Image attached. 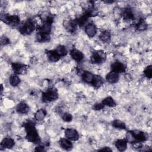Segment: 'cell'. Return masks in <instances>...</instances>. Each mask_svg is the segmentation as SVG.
Masks as SVG:
<instances>
[{
  "label": "cell",
  "mask_w": 152,
  "mask_h": 152,
  "mask_svg": "<svg viewBox=\"0 0 152 152\" xmlns=\"http://www.w3.org/2000/svg\"><path fill=\"white\" fill-rule=\"evenodd\" d=\"M44 147L43 146H41V145H39V146H37L36 148V151H44L45 149H44Z\"/></svg>",
  "instance_id": "cell-31"
},
{
  "label": "cell",
  "mask_w": 152,
  "mask_h": 152,
  "mask_svg": "<svg viewBox=\"0 0 152 152\" xmlns=\"http://www.w3.org/2000/svg\"><path fill=\"white\" fill-rule=\"evenodd\" d=\"M106 54L103 51L99 50L93 53L91 56V62L94 64H100L106 59Z\"/></svg>",
  "instance_id": "cell-5"
},
{
  "label": "cell",
  "mask_w": 152,
  "mask_h": 152,
  "mask_svg": "<svg viewBox=\"0 0 152 152\" xmlns=\"http://www.w3.org/2000/svg\"><path fill=\"white\" fill-rule=\"evenodd\" d=\"M34 125L35 124L32 121H27L24 123V126L26 132V138L31 142L38 143L40 141V138Z\"/></svg>",
  "instance_id": "cell-1"
},
{
  "label": "cell",
  "mask_w": 152,
  "mask_h": 152,
  "mask_svg": "<svg viewBox=\"0 0 152 152\" xmlns=\"http://www.w3.org/2000/svg\"><path fill=\"white\" fill-rule=\"evenodd\" d=\"M29 109L28 105L24 102H20L16 107L17 112L21 114H27L28 112Z\"/></svg>",
  "instance_id": "cell-13"
},
{
  "label": "cell",
  "mask_w": 152,
  "mask_h": 152,
  "mask_svg": "<svg viewBox=\"0 0 152 152\" xmlns=\"http://www.w3.org/2000/svg\"><path fill=\"white\" fill-rule=\"evenodd\" d=\"M119 79V75L118 73L111 71L106 76V80L110 84L116 83Z\"/></svg>",
  "instance_id": "cell-11"
},
{
  "label": "cell",
  "mask_w": 152,
  "mask_h": 152,
  "mask_svg": "<svg viewBox=\"0 0 152 152\" xmlns=\"http://www.w3.org/2000/svg\"><path fill=\"white\" fill-rule=\"evenodd\" d=\"M102 103L104 106H108V107H115L116 106L115 101L110 96H108V97H106V98H104L102 100Z\"/></svg>",
  "instance_id": "cell-23"
},
{
  "label": "cell",
  "mask_w": 152,
  "mask_h": 152,
  "mask_svg": "<svg viewBox=\"0 0 152 152\" xmlns=\"http://www.w3.org/2000/svg\"><path fill=\"white\" fill-rule=\"evenodd\" d=\"M104 107V106L102 104V103H97L94 105L93 109L96 110H100L103 109Z\"/></svg>",
  "instance_id": "cell-29"
},
{
  "label": "cell",
  "mask_w": 152,
  "mask_h": 152,
  "mask_svg": "<svg viewBox=\"0 0 152 152\" xmlns=\"http://www.w3.org/2000/svg\"><path fill=\"white\" fill-rule=\"evenodd\" d=\"M70 56L76 62H81L84 59L83 52L77 49H72L70 51Z\"/></svg>",
  "instance_id": "cell-10"
},
{
  "label": "cell",
  "mask_w": 152,
  "mask_h": 152,
  "mask_svg": "<svg viewBox=\"0 0 152 152\" xmlns=\"http://www.w3.org/2000/svg\"><path fill=\"white\" fill-rule=\"evenodd\" d=\"M1 19L4 23L12 26H17L20 23V18L17 15L1 14Z\"/></svg>",
  "instance_id": "cell-3"
},
{
  "label": "cell",
  "mask_w": 152,
  "mask_h": 152,
  "mask_svg": "<svg viewBox=\"0 0 152 152\" xmlns=\"http://www.w3.org/2000/svg\"><path fill=\"white\" fill-rule=\"evenodd\" d=\"M10 43V40L8 37L4 36V37L1 38V44L4 45H7Z\"/></svg>",
  "instance_id": "cell-30"
},
{
  "label": "cell",
  "mask_w": 152,
  "mask_h": 152,
  "mask_svg": "<svg viewBox=\"0 0 152 152\" xmlns=\"http://www.w3.org/2000/svg\"><path fill=\"white\" fill-rule=\"evenodd\" d=\"M55 50L56 52V53L61 56H65L67 54V49L65 46L64 45H59L58 46Z\"/></svg>",
  "instance_id": "cell-25"
},
{
  "label": "cell",
  "mask_w": 152,
  "mask_h": 152,
  "mask_svg": "<svg viewBox=\"0 0 152 152\" xmlns=\"http://www.w3.org/2000/svg\"><path fill=\"white\" fill-rule=\"evenodd\" d=\"M115 145L119 151H124L127 148V141L125 139H119L115 142Z\"/></svg>",
  "instance_id": "cell-16"
},
{
  "label": "cell",
  "mask_w": 152,
  "mask_h": 152,
  "mask_svg": "<svg viewBox=\"0 0 152 152\" xmlns=\"http://www.w3.org/2000/svg\"><path fill=\"white\" fill-rule=\"evenodd\" d=\"M64 134L66 138L72 141H77L79 138V134L77 131L74 128H69L65 129Z\"/></svg>",
  "instance_id": "cell-7"
},
{
  "label": "cell",
  "mask_w": 152,
  "mask_h": 152,
  "mask_svg": "<svg viewBox=\"0 0 152 152\" xmlns=\"http://www.w3.org/2000/svg\"><path fill=\"white\" fill-rule=\"evenodd\" d=\"M94 87L99 88L103 84V78L100 75H94L93 80L91 83Z\"/></svg>",
  "instance_id": "cell-20"
},
{
  "label": "cell",
  "mask_w": 152,
  "mask_h": 152,
  "mask_svg": "<svg viewBox=\"0 0 152 152\" xmlns=\"http://www.w3.org/2000/svg\"><path fill=\"white\" fill-rule=\"evenodd\" d=\"M112 126L116 129H124L126 128L125 124L119 119H115L112 122Z\"/></svg>",
  "instance_id": "cell-24"
},
{
  "label": "cell",
  "mask_w": 152,
  "mask_h": 152,
  "mask_svg": "<svg viewBox=\"0 0 152 152\" xmlns=\"http://www.w3.org/2000/svg\"><path fill=\"white\" fill-rule=\"evenodd\" d=\"M110 68H111L112 71L116 72L118 74L125 72V71L126 69V66H125V65L123 63H122L121 62H119V61L113 62L111 65Z\"/></svg>",
  "instance_id": "cell-8"
},
{
  "label": "cell",
  "mask_w": 152,
  "mask_h": 152,
  "mask_svg": "<svg viewBox=\"0 0 152 152\" xmlns=\"http://www.w3.org/2000/svg\"><path fill=\"white\" fill-rule=\"evenodd\" d=\"M12 69L16 74H23L26 71V67L24 64L19 62H14L12 64Z\"/></svg>",
  "instance_id": "cell-9"
},
{
  "label": "cell",
  "mask_w": 152,
  "mask_h": 152,
  "mask_svg": "<svg viewBox=\"0 0 152 152\" xmlns=\"http://www.w3.org/2000/svg\"><path fill=\"white\" fill-rule=\"evenodd\" d=\"M47 56L48 59L52 62H58L61 58V56L56 53L55 50L48 51L47 53Z\"/></svg>",
  "instance_id": "cell-17"
},
{
  "label": "cell",
  "mask_w": 152,
  "mask_h": 152,
  "mask_svg": "<svg viewBox=\"0 0 152 152\" xmlns=\"http://www.w3.org/2000/svg\"><path fill=\"white\" fill-rule=\"evenodd\" d=\"M46 115V112L45 109H40L36 111L34 114V118L37 121H43Z\"/></svg>",
  "instance_id": "cell-22"
},
{
  "label": "cell",
  "mask_w": 152,
  "mask_h": 152,
  "mask_svg": "<svg viewBox=\"0 0 152 152\" xmlns=\"http://www.w3.org/2000/svg\"><path fill=\"white\" fill-rule=\"evenodd\" d=\"M35 24L31 20H27L20 27V32L24 35H28L31 34L34 30Z\"/></svg>",
  "instance_id": "cell-4"
},
{
  "label": "cell",
  "mask_w": 152,
  "mask_h": 152,
  "mask_svg": "<svg viewBox=\"0 0 152 152\" xmlns=\"http://www.w3.org/2000/svg\"><path fill=\"white\" fill-rule=\"evenodd\" d=\"M85 33L90 38L93 37L97 33V28L96 24L92 22L88 23L85 26Z\"/></svg>",
  "instance_id": "cell-6"
},
{
  "label": "cell",
  "mask_w": 152,
  "mask_h": 152,
  "mask_svg": "<svg viewBox=\"0 0 152 152\" xmlns=\"http://www.w3.org/2000/svg\"><path fill=\"white\" fill-rule=\"evenodd\" d=\"M9 81L11 86L13 87L17 86L20 83V79L16 74H12L10 75L9 77Z\"/></svg>",
  "instance_id": "cell-21"
},
{
  "label": "cell",
  "mask_w": 152,
  "mask_h": 152,
  "mask_svg": "<svg viewBox=\"0 0 152 152\" xmlns=\"http://www.w3.org/2000/svg\"><path fill=\"white\" fill-rule=\"evenodd\" d=\"M144 74L147 78L150 79L152 76V66L151 65H148L144 70Z\"/></svg>",
  "instance_id": "cell-27"
},
{
  "label": "cell",
  "mask_w": 152,
  "mask_h": 152,
  "mask_svg": "<svg viewBox=\"0 0 152 152\" xmlns=\"http://www.w3.org/2000/svg\"><path fill=\"white\" fill-rule=\"evenodd\" d=\"M15 145L14 140L10 137H5L4 138L1 144V147L4 148H11Z\"/></svg>",
  "instance_id": "cell-14"
},
{
  "label": "cell",
  "mask_w": 152,
  "mask_h": 152,
  "mask_svg": "<svg viewBox=\"0 0 152 152\" xmlns=\"http://www.w3.org/2000/svg\"><path fill=\"white\" fill-rule=\"evenodd\" d=\"M99 151H112V150L109 147H103L102 148L99 149Z\"/></svg>",
  "instance_id": "cell-32"
},
{
  "label": "cell",
  "mask_w": 152,
  "mask_h": 152,
  "mask_svg": "<svg viewBox=\"0 0 152 152\" xmlns=\"http://www.w3.org/2000/svg\"><path fill=\"white\" fill-rule=\"evenodd\" d=\"M110 38H111L110 33L109 32V31L106 30H103L99 34V39L104 43L108 42L110 40Z\"/></svg>",
  "instance_id": "cell-19"
},
{
  "label": "cell",
  "mask_w": 152,
  "mask_h": 152,
  "mask_svg": "<svg viewBox=\"0 0 152 152\" xmlns=\"http://www.w3.org/2000/svg\"><path fill=\"white\" fill-rule=\"evenodd\" d=\"M58 97V91L53 88H48L42 94V100L45 103H49L56 100Z\"/></svg>",
  "instance_id": "cell-2"
},
{
  "label": "cell",
  "mask_w": 152,
  "mask_h": 152,
  "mask_svg": "<svg viewBox=\"0 0 152 152\" xmlns=\"http://www.w3.org/2000/svg\"><path fill=\"white\" fill-rule=\"evenodd\" d=\"M59 144L61 148L66 150H69L72 147V144L71 140L66 138H61L59 141Z\"/></svg>",
  "instance_id": "cell-15"
},
{
  "label": "cell",
  "mask_w": 152,
  "mask_h": 152,
  "mask_svg": "<svg viewBox=\"0 0 152 152\" xmlns=\"http://www.w3.org/2000/svg\"><path fill=\"white\" fill-rule=\"evenodd\" d=\"M94 75L92 72L88 71H85L81 74L83 80L86 83H91Z\"/></svg>",
  "instance_id": "cell-18"
},
{
  "label": "cell",
  "mask_w": 152,
  "mask_h": 152,
  "mask_svg": "<svg viewBox=\"0 0 152 152\" xmlns=\"http://www.w3.org/2000/svg\"><path fill=\"white\" fill-rule=\"evenodd\" d=\"M125 140H126L127 142H130V143H137V141L131 132V131H128L126 134H125Z\"/></svg>",
  "instance_id": "cell-26"
},
{
  "label": "cell",
  "mask_w": 152,
  "mask_h": 152,
  "mask_svg": "<svg viewBox=\"0 0 152 152\" xmlns=\"http://www.w3.org/2000/svg\"><path fill=\"white\" fill-rule=\"evenodd\" d=\"M62 119L64 121L66 122H69L72 119V116L70 113L68 112H64L62 115Z\"/></svg>",
  "instance_id": "cell-28"
},
{
  "label": "cell",
  "mask_w": 152,
  "mask_h": 152,
  "mask_svg": "<svg viewBox=\"0 0 152 152\" xmlns=\"http://www.w3.org/2000/svg\"><path fill=\"white\" fill-rule=\"evenodd\" d=\"M137 142H142L145 141L147 140L146 134L143 132L142 131H139V130H134L131 131Z\"/></svg>",
  "instance_id": "cell-12"
}]
</instances>
